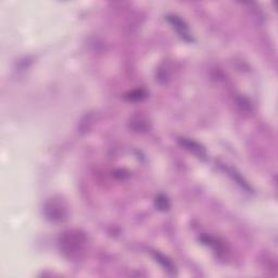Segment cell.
<instances>
[{"instance_id": "6da1fadb", "label": "cell", "mask_w": 278, "mask_h": 278, "mask_svg": "<svg viewBox=\"0 0 278 278\" xmlns=\"http://www.w3.org/2000/svg\"><path fill=\"white\" fill-rule=\"evenodd\" d=\"M87 237L77 230L65 232L60 238V249L69 259H79L87 247Z\"/></svg>"}, {"instance_id": "7a4b0ae2", "label": "cell", "mask_w": 278, "mask_h": 278, "mask_svg": "<svg viewBox=\"0 0 278 278\" xmlns=\"http://www.w3.org/2000/svg\"><path fill=\"white\" fill-rule=\"evenodd\" d=\"M167 21L172 25V27L177 32V34L180 35L181 38L183 40H185L186 42H191L194 41L192 38V35L190 34L189 27L185 23V21L182 20L180 17L177 16H167Z\"/></svg>"}, {"instance_id": "3957f363", "label": "cell", "mask_w": 278, "mask_h": 278, "mask_svg": "<svg viewBox=\"0 0 278 278\" xmlns=\"http://www.w3.org/2000/svg\"><path fill=\"white\" fill-rule=\"evenodd\" d=\"M45 212L48 219L53 221L63 220L65 218V214H67V210H65V206L62 204V202L56 199H51L46 204Z\"/></svg>"}, {"instance_id": "277c9868", "label": "cell", "mask_w": 278, "mask_h": 278, "mask_svg": "<svg viewBox=\"0 0 278 278\" xmlns=\"http://www.w3.org/2000/svg\"><path fill=\"white\" fill-rule=\"evenodd\" d=\"M178 143H180L182 147L188 150V151H190L191 153H194L199 159L204 160L206 158V151L204 147L199 143H197V141L189 138H180L178 139Z\"/></svg>"}, {"instance_id": "5b68a950", "label": "cell", "mask_w": 278, "mask_h": 278, "mask_svg": "<svg viewBox=\"0 0 278 278\" xmlns=\"http://www.w3.org/2000/svg\"><path fill=\"white\" fill-rule=\"evenodd\" d=\"M153 258L157 260V262L161 265L163 268H166V271L169 275H176V267L173 264V262L166 256H163L160 252H153Z\"/></svg>"}, {"instance_id": "8992f818", "label": "cell", "mask_w": 278, "mask_h": 278, "mask_svg": "<svg viewBox=\"0 0 278 278\" xmlns=\"http://www.w3.org/2000/svg\"><path fill=\"white\" fill-rule=\"evenodd\" d=\"M225 171L227 172L228 175L233 178V180L236 182L238 185L241 186L244 190H248L249 192H251V187L249 186V184L243 180V178L241 177V175L240 174H238L235 169L233 168H230V167H225Z\"/></svg>"}, {"instance_id": "52a82bcc", "label": "cell", "mask_w": 278, "mask_h": 278, "mask_svg": "<svg viewBox=\"0 0 278 278\" xmlns=\"http://www.w3.org/2000/svg\"><path fill=\"white\" fill-rule=\"evenodd\" d=\"M155 206H157L160 211H167L171 208V204H169V200L166 196L160 195L155 198Z\"/></svg>"}, {"instance_id": "ba28073f", "label": "cell", "mask_w": 278, "mask_h": 278, "mask_svg": "<svg viewBox=\"0 0 278 278\" xmlns=\"http://www.w3.org/2000/svg\"><path fill=\"white\" fill-rule=\"evenodd\" d=\"M147 97V93H146L144 89H137V91L131 92L127 99L131 101H141Z\"/></svg>"}]
</instances>
